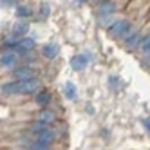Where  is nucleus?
<instances>
[{"mask_svg":"<svg viewBox=\"0 0 150 150\" xmlns=\"http://www.w3.org/2000/svg\"><path fill=\"white\" fill-rule=\"evenodd\" d=\"M40 81L36 78H27V80H16L13 83H7L2 87L4 94H36L40 91Z\"/></svg>","mask_w":150,"mask_h":150,"instance_id":"nucleus-1","label":"nucleus"},{"mask_svg":"<svg viewBox=\"0 0 150 150\" xmlns=\"http://www.w3.org/2000/svg\"><path fill=\"white\" fill-rule=\"evenodd\" d=\"M132 31V25L128 20H112V24L109 25V35L112 38H125Z\"/></svg>","mask_w":150,"mask_h":150,"instance_id":"nucleus-2","label":"nucleus"},{"mask_svg":"<svg viewBox=\"0 0 150 150\" xmlns=\"http://www.w3.org/2000/svg\"><path fill=\"white\" fill-rule=\"evenodd\" d=\"M141 40H143L141 31H130V33L125 36V47L134 51V49H137L139 45H141Z\"/></svg>","mask_w":150,"mask_h":150,"instance_id":"nucleus-3","label":"nucleus"},{"mask_svg":"<svg viewBox=\"0 0 150 150\" xmlns=\"http://www.w3.org/2000/svg\"><path fill=\"white\" fill-rule=\"evenodd\" d=\"M89 54H76V56H72L71 60V67L72 71H83L85 67L89 65Z\"/></svg>","mask_w":150,"mask_h":150,"instance_id":"nucleus-4","label":"nucleus"},{"mask_svg":"<svg viewBox=\"0 0 150 150\" xmlns=\"http://www.w3.org/2000/svg\"><path fill=\"white\" fill-rule=\"evenodd\" d=\"M116 9H117V6L114 0H101L98 4V15H114Z\"/></svg>","mask_w":150,"mask_h":150,"instance_id":"nucleus-5","label":"nucleus"},{"mask_svg":"<svg viewBox=\"0 0 150 150\" xmlns=\"http://www.w3.org/2000/svg\"><path fill=\"white\" fill-rule=\"evenodd\" d=\"M36 141H42V143H45V145H49V146H51V143L54 141V132H52L49 127L42 128V130H38V132H36Z\"/></svg>","mask_w":150,"mask_h":150,"instance_id":"nucleus-6","label":"nucleus"},{"mask_svg":"<svg viewBox=\"0 0 150 150\" xmlns=\"http://www.w3.org/2000/svg\"><path fill=\"white\" fill-rule=\"evenodd\" d=\"M16 62H18V56H16L15 51H7L0 56V65L2 67H15Z\"/></svg>","mask_w":150,"mask_h":150,"instance_id":"nucleus-7","label":"nucleus"},{"mask_svg":"<svg viewBox=\"0 0 150 150\" xmlns=\"http://www.w3.org/2000/svg\"><path fill=\"white\" fill-rule=\"evenodd\" d=\"M33 47H35L33 38H20L16 42V51L18 52H29V51H33Z\"/></svg>","mask_w":150,"mask_h":150,"instance_id":"nucleus-8","label":"nucleus"},{"mask_svg":"<svg viewBox=\"0 0 150 150\" xmlns=\"http://www.w3.org/2000/svg\"><path fill=\"white\" fill-rule=\"evenodd\" d=\"M13 76H15V80H27V78H35V71H33V69H29V67H18V69H15Z\"/></svg>","mask_w":150,"mask_h":150,"instance_id":"nucleus-9","label":"nucleus"},{"mask_svg":"<svg viewBox=\"0 0 150 150\" xmlns=\"http://www.w3.org/2000/svg\"><path fill=\"white\" fill-rule=\"evenodd\" d=\"M38 120L42 123H45V125H51L52 121L56 120V114H54V110H51V109H44V110L38 114Z\"/></svg>","mask_w":150,"mask_h":150,"instance_id":"nucleus-10","label":"nucleus"},{"mask_svg":"<svg viewBox=\"0 0 150 150\" xmlns=\"http://www.w3.org/2000/svg\"><path fill=\"white\" fill-rule=\"evenodd\" d=\"M58 45L56 44H47V45H44V49H42V54H44L45 58H49V60H52V58H56L58 56Z\"/></svg>","mask_w":150,"mask_h":150,"instance_id":"nucleus-11","label":"nucleus"},{"mask_svg":"<svg viewBox=\"0 0 150 150\" xmlns=\"http://www.w3.org/2000/svg\"><path fill=\"white\" fill-rule=\"evenodd\" d=\"M35 100H36V103H38L40 107H47V105L51 103V92H49V91H38Z\"/></svg>","mask_w":150,"mask_h":150,"instance_id":"nucleus-12","label":"nucleus"},{"mask_svg":"<svg viewBox=\"0 0 150 150\" xmlns=\"http://www.w3.org/2000/svg\"><path fill=\"white\" fill-rule=\"evenodd\" d=\"M63 92H65V98L67 100H76L78 98V91H76V85L74 83H65V89H63Z\"/></svg>","mask_w":150,"mask_h":150,"instance_id":"nucleus-13","label":"nucleus"},{"mask_svg":"<svg viewBox=\"0 0 150 150\" xmlns=\"http://www.w3.org/2000/svg\"><path fill=\"white\" fill-rule=\"evenodd\" d=\"M27 29H29V27H27L25 22H18V24H15V25H13V36H22V35H25Z\"/></svg>","mask_w":150,"mask_h":150,"instance_id":"nucleus-14","label":"nucleus"},{"mask_svg":"<svg viewBox=\"0 0 150 150\" xmlns=\"http://www.w3.org/2000/svg\"><path fill=\"white\" fill-rule=\"evenodd\" d=\"M139 47H141V51L145 52V54H148V52H150V33L143 36V40H141V45H139Z\"/></svg>","mask_w":150,"mask_h":150,"instance_id":"nucleus-15","label":"nucleus"},{"mask_svg":"<svg viewBox=\"0 0 150 150\" xmlns=\"http://www.w3.org/2000/svg\"><path fill=\"white\" fill-rule=\"evenodd\" d=\"M16 16H18V18H27V16H31V11H29L27 7L20 6V7L16 9Z\"/></svg>","mask_w":150,"mask_h":150,"instance_id":"nucleus-16","label":"nucleus"},{"mask_svg":"<svg viewBox=\"0 0 150 150\" xmlns=\"http://www.w3.org/2000/svg\"><path fill=\"white\" fill-rule=\"evenodd\" d=\"M49 11H51V9H49V6H47V4L42 6V16H47V15H49Z\"/></svg>","mask_w":150,"mask_h":150,"instance_id":"nucleus-17","label":"nucleus"},{"mask_svg":"<svg viewBox=\"0 0 150 150\" xmlns=\"http://www.w3.org/2000/svg\"><path fill=\"white\" fill-rule=\"evenodd\" d=\"M143 127H145L146 130L150 132V117H146V120H143Z\"/></svg>","mask_w":150,"mask_h":150,"instance_id":"nucleus-18","label":"nucleus"},{"mask_svg":"<svg viewBox=\"0 0 150 150\" xmlns=\"http://www.w3.org/2000/svg\"><path fill=\"white\" fill-rule=\"evenodd\" d=\"M0 2H6V4H13L15 0H0Z\"/></svg>","mask_w":150,"mask_h":150,"instance_id":"nucleus-19","label":"nucleus"},{"mask_svg":"<svg viewBox=\"0 0 150 150\" xmlns=\"http://www.w3.org/2000/svg\"><path fill=\"white\" fill-rule=\"evenodd\" d=\"M146 56H148V58H146V63H148V65H150V52H148Z\"/></svg>","mask_w":150,"mask_h":150,"instance_id":"nucleus-20","label":"nucleus"},{"mask_svg":"<svg viewBox=\"0 0 150 150\" xmlns=\"http://www.w3.org/2000/svg\"><path fill=\"white\" fill-rule=\"evenodd\" d=\"M80 2H85V0H80Z\"/></svg>","mask_w":150,"mask_h":150,"instance_id":"nucleus-21","label":"nucleus"}]
</instances>
